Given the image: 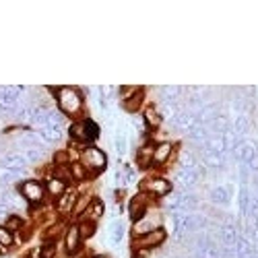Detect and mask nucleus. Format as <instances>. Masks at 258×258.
<instances>
[{"label": "nucleus", "mask_w": 258, "mask_h": 258, "mask_svg": "<svg viewBox=\"0 0 258 258\" xmlns=\"http://www.w3.org/2000/svg\"><path fill=\"white\" fill-rule=\"evenodd\" d=\"M85 131H87V139H89V143H93V141L99 137V126H97L91 118H85Z\"/></svg>", "instance_id": "nucleus-28"}, {"label": "nucleus", "mask_w": 258, "mask_h": 258, "mask_svg": "<svg viewBox=\"0 0 258 258\" xmlns=\"http://www.w3.org/2000/svg\"><path fill=\"white\" fill-rule=\"evenodd\" d=\"M81 231H79V225L73 223L64 229V248H67V254H77L81 250Z\"/></svg>", "instance_id": "nucleus-6"}, {"label": "nucleus", "mask_w": 258, "mask_h": 258, "mask_svg": "<svg viewBox=\"0 0 258 258\" xmlns=\"http://www.w3.org/2000/svg\"><path fill=\"white\" fill-rule=\"evenodd\" d=\"M69 133H71V139H73L75 143H89V139H87V131H85V120L73 122L71 128H69Z\"/></svg>", "instance_id": "nucleus-20"}, {"label": "nucleus", "mask_w": 258, "mask_h": 258, "mask_svg": "<svg viewBox=\"0 0 258 258\" xmlns=\"http://www.w3.org/2000/svg\"><path fill=\"white\" fill-rule=\"evenodd\" d=\"M195 122H197L195 114L188 112V110H186V105H184L182 110L176 114V118H174V122H171V124L176 126V131H180V133H186V135H188V131H190L192 126H195Z\"/></svg>", "instance_id": "nucleus-10"}, {"label": "nucleus", "mask_w": 258, "mask_h": 258, "mask_svg": "<svg viewBox=\"0 0 258 258\" xmlns=\"http://www.w3.org/2000/svg\"><path fill=\"white\" fill-rule=\"evenodd\" d=\"M199 176L195 174V169H178L176 171V176H174V182L180 186V190H186V192H190L192 188H195L197 184H199Z\"/></svg>", "instance_id": "nucleus-7"}, {"label": "nucleus", "mask_w": 258, "mask_h": 258, "mask_svg": "<svg viewBox=\"0 0 258 258\" xmlns=\"http://www.w3.org/2000/svg\"><path fill=\"white\" fill-rule=\"evenodd\" d=\"M143 97H145V93H143V89H139L131 99H126V101H122V107L126 112H131V114H137V110L141 107V103H143Z\"/></svg>", "instance_id": "nucleus-23"}, {"label": "nucleus", "mask_w": 258, "mask_h": 258, "mask_svg": "<svg viewBox=\"0 0 258 258\" xmlns=\"http://www.w3.org/2000/svg\"><path fill=\"white\" fill-rule=\"evenodd\" d=\"M62 124H64V114L60 112V110H52L48 112V126H58V128H62Z\"/></svg>", "instance_id": "nucleus-29"}, {"label": "nucleus", "mask_w": 258, "mask_h": 258, "mask_svg": "<svg viewBox=\"0 0 258 258\" xmlns=\"http://www.w3.org/2000/svg\"><path fill=\"white\" fill-rule=\"evenodd\" d=\"M93 258H110V256H107V254H95Z\"/></svg>", "instance_id": "nucleus-34"}, {"label": "nucleus", "mask_w": 258, "mask_h": 258, "mask_svg": "<svg viewBox=\"0 0 258 258\" xmlns=\"http://www.w3.org/2000/svg\"><path fill=\"white\" fill-rule=\"evenodd\" d=\"M209 199L213 205H227L231 195H229V188L227 186H215L211 192H209Z\"/></svg>", "instance_id": "nucleus-19"}, {"label": "nucleus", "mask_w": 258, "mask_h": 258, "mask_svg": "<svg viewBox=\"0 0 258 258\" xmlns=\"http://www.w3.org/2000/svg\"><path fill=\"white\" fill-rule=\"evenodd\" d=\"M149 195H137L133 201H131V205H128V213H131V219H133V223L135 221H139V219H143L145 215H147V199Z\"/></svg>", "instance_id": "nucleus-12"}, {"label": "nucleus", "mask_w": 258, "mask_h": 258, "mask_svg": "<svg viewBox=\"0 0 258 258\" xmlns=\"http://www.w3.org/2000/svg\"><path fill=\"white\" fill-rule=\"evenodd\" d=\"M143 190H145V195H149L151 199H163L174 192V184L161 176H153L143 182Z\"/></svg>", "instance_id": "nucleus-4"}, {"label": "nucleus", "mask_w": 258, "mask_h": 258, "mask_svg": "<svg viewBox=\"0 0 258 258\" xmlns=\"http://www.w3.org/2000/svg\"><path fill=\"white\" fill-rule=\"evenodd\" d=\"M44 186H46V195H48L50 199H60L64 192L69 190V182H64V180L58 178V176H50V178L44 182Z\"/></svg>", "instance_id": "nucleus-8"}, {"label": "nucleus", "mask_w": 258, "mask_h": 258, "mask_svg": "<svg viewBox=\"0 0 258 258\" xmlns=\"http://www.w3.org/2000/svg\"><path fill=\"white\" fill-rule=\"evenodd\" d=\"M143 122H145L147 128H153V131H155V128L161 126L163 118H161V114H159V110L155 105H147L143 110Z\"/></svg>", "instance_id": "nucleus-16"}, {"label": "nucleus", "mask_w": 258, "mask_h": 258, "mask_svg": "<svg viewBox=\"0 0 258 258\" xmlns=\"http://www.w3.org/2000/svg\"><path fill=\"white\" fill-rule=\"evenodd\" d=\"M69 171H71V180H75V182H83V180L89 178V171L85 169L79 161H73V163L69 165Z\"/></svg>", "instance_id": "nucleus-26"}, {"label": "nucleus", "mask_w": 258, "mask_h": 258, "mask_svg": "<svg viewBox=\"0 0 258 258\" xmlns=\"http://www.w3.org/2000/svg\"><path fill=\"white\" fill-rule=\"evenodd\" d=\"M165 238H167V231L163 229V227H157V229H153L151 233H147V235H143V238H137L135 240V248L139 250H151V248H157V246H161L163 242H165Z\"/></svg>", "instance_id": "nucleus-5"}, {"label": "nucleus", "mask_w": 258, "mask_h": 258, "mask_svg": "<svg viewBox=\"0 0 258 258\" xmlns=\"http://www.w3.org/2000/svg\"><path fill=\"white\" fill-rule=\"evenodd\" d=\"M79 163L89 171V178H91V176L99 174L101 169H105V165H107V155L101 151V149L89 145V147H85L83 151L79 153Z\"/></svg>", "instance_id": "nucleus-3"}, {"label": "nucleus", "mask_w": 258, "mask_h": 258, "mask_svg": "<svg viewBox=\"0 0 258 258\" xmlns=\"http://www.w3.org/2000/svg\"><path fill=\"white\" fill-rule=\"evenodd\" d=\"M171 153H174V143L169 141H163V143H157L155 149H153V165H163L169 161Z\"/></svg>", "instance_id": "nucleus-11"}, {"label": "nucleus", "mask_w": 258, "mask_h": 258, "mask_svg": "<svg viewBox=\"0 0 258 258\" xmlns=\"http://www.w3.org/2000/svg\"><path fill=\"white\" fill-rule=\"evenodd\" d=\"M25 155V161H27V165H35V163H39L41 159H44V155H46V147H39V149H25V151H21Z\"/></svg>", "instance_id": "nucleus-22"}, {"label": "nucleus", "mask_w": 258, "mask_h": 258, "mask_svg": "<svg viewBox=\"0 0 258 258\" xmlns=\"http://www.w3.org/2000/svg\"><path fill=\"white\" fill-rule=\"evenodd\" d=\"M79 225V231H81V238H91V235L95 233V223L91 219H83Z\"/></svg>", "instance_id": "nucleus-27"}, {"label": "nucleus", "mask_w": 258, "mask_h": 258, "mask_svg": "<svg viewBox=\"0 0 258 258\" xmlns=\"http://www.w3.org/2000/svg\"><path fill=\"white\" fill-rule=\"evenodd\" d=\"M159 97L163 103H180L184 97V89L178 87V85H165V87L159 89Z\"/></svg>", "instance_id": "nucleus-14"}, {"label": "nucleus", "mask_w": 258, "mask_h": 258, "mask_svg": "<svg viewBox=\"0 0 258 258\" xmlns=\"http://www.w3.org/2000/svg\"><path fill=\"white\" fill-rule=\"evenodd\" d=\"M17 192L21 195L29 207H41L46 203V186L44 182H39L35 178H29V180H21L17 182Z\"/></svg>", "instance_id": "nucleus-2"}, {"label": "nucleus", "mask_w": 258, "mask_h": 258, "mask_svg": "<svg viewBox=\"0 0 258 258\" xmlns=\"http://www.w3.org/2000/svg\"><path fill=\"white\" fill-rule=\"evenodd\" d=\"M248 203H250V192H248V186L244 184L242 190H240V213H242V215H246Z\"/></svg>", "instance_id": "nucleus-32"}, {"label": "nucleus", "mask_w": 258, "mask_h": 258, "mask_svg": "<svg viewBox=\"0 0 258 258\" xmlns=\"http://www.w3.org/2000/svg\"><path fill=\"white\" fill-rule=\"evenodd\" d=\"M153 149H155L153 143H147V145H143V147L139 149L137 161H139V165H141L143 169H147V167L153 165Z\"/></svg>", "instance_id": "nucleus-17"}, {"label": "nucleus", "mask_w": 258, "mask_h": 258, "mask_svg": "<svg viewBox=\"0 0 258 258\" xmlns=\"http://www.w3.org/2000/svg\"><path fill=\"white\" fill-rule=\"evenodd\" d=\"M17 242V233L9 231L5 225H0V248L3 250H11Z\"/></svg>", "instance_id": "nucleus-24"}, {"label": "nucleus", "mask_w": 258, "mask_h": 258, "mask_svg": "<svg viewBox=\"0 0 258 258\" xmlns=\"http://www.w3.org/2000/svg\"><path fill=\"white\" fill-rule=\"evenodd\" d=\"M122 238H124V225L120 221H114L112 223V244L118 246L122 242Z\"/></svg>", "instance_id": "nucleus-31"}, {"label": "nucleus", "mask_w": 258, "mask_h": 258, "mask_svg": "<svg viewBox=\"0 0 258 258\" xmlns=\"http://www.w3.org/2000/svg\"><path fill=\"white\" fill-rule=\"evenodd\" d=\"M157 227H161V225H159V221H153V217H149V215H145L143 219L135 221V225H133V238H135V240H137V238H143V235L151 233V231H153V229H157Z\"/></svg>", "instance_id": "nucleus-9"}, {"label": "nucleus", "mask_w": 258, "mask_h": 258, "mask_svg": "<svg viewBox=\"0 0 258 258\" xmlns=\"http://www.w3.org/2000/svg\"><path fill=\"white\" fill-rule=\"evenodd\" d=\"M89 205H91V199H89V197H79L77 203H75L73 215H85V211L89 209Z\"/></svg>", "instance_id": "nucleus-30"}, {"label": "nucleus", "mask_w": 258, "mask_h": 258, "mask_svg": "<svg viewBox=\"0 0 258 258\" xmlns=\"http://www.w3.org/2000/svg\"><path fill=\"white\" fill-rule=\"evenodd\" d=\"M103 213H105V205H103V201H101V199H91L89 209L85 211V217L91 219L93 223H97V221L103 217Z\"/></svg>", "instance_id": "nucleus-18"}, {"label": "nucleus", "mask_w": 258, "mask_h": 258, "mask_svg": "<svg viewBox=\"0 0 258 258\" xmlns=\"http://www.w3.org/2000/svg\"><path fill=\"white\" fill-rule=\"evenodd\" d=\"M54 93V99L58 103V110L64 114V116H77L83 105H85V99H83V93L81 89L77 87H58V89H50Z\"/></svg>", "instance_id": "nucleus-1"}, {"label": "nucleus", "mask_w": 258, "mask_h": 258, "mask_svg": "<svg viewBox=\"0 0 258 258\" xmlns=\"http://www.w3.org/2000/svg\"><path fill=\"white\" fill-rule=\"evenodd\" d=\"M116 151H118V155H124L126 153V139H124V135H118L116 137Z\"/></svg>", "instance_id": "nucleus-33"}, {"label": "nucleus", "mask_w": 258, "mask_h": 258, "mask_svg": "<svg viewBox=\"0 0 258 258\" xmlns=\"http://www.w3.org/2000/svg\"><path fill=\"white\" fill-rule=\"evenodd\" d=\"M37 137L41 139V143L54 145V143L62 141L64 133H62V128H58V126H44V128H39V131H37Z\"/></svg>", "instance_id": "nucleus-15"}, {"label": "nucleus", "mask_w": 258, "mask_h": 258, "mask_svg": "<svg viewBox=\"0 0 258 258\" xmlns=\"http://www.w3.org/2000/svg\"><path fill=\"white\" fill-rule=\"evenodd\" d=\"M225 159H227V155H219V153H205L203 163H205L207 167H213V169H221V167L225 165Z\"/></svg>", "instance_id": "nucleus-25"}, {"label": "nucleus", "mask_w": 258, "mask_h": 258, "mask_svg": "<svg viewBox=\"0 0 258 258\" xmlns=\"http://www.w3.org/2000/svg\"><path fill=\"white\" fill-rule=\"evenodd\" d=\"M77 199H79V195H77L75 190H67V192H64V195H62L60 199H56V211H58V213H62V215H69V213H73Z\"/></svg>", "instance_id": "nucleus-13"}, {"label": "nucleus", "mask_w": 258, "mask_h": 258, "mask_svg": "<svg viewBox=\"0 0 258 258\" xmlns=\"http://www.w3.org/2000/svg\"><path fill=\"white\" fill-rule=\"evenodd\" d=\"M3 225L9 231H13V233H21V231H23V227H25V217H21V215H17V213H11L9 219Z\"/></svg>", "instance_id": "nucleus-21"}]
</instances>
